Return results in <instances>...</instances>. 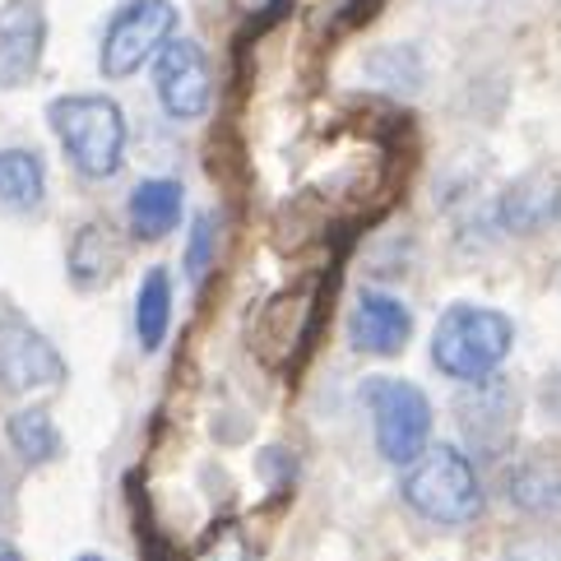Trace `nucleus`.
Instances as JSON below:
<instances>
[{"label": "nucleus", "instance_id": "5701e85b", "mask_svg": "<svg viewBox=\"0 0 561 561\" xmlns=\"http://www.w3.org/2000/svg\"><path fill=\"white\" fill-rule=\"evenodd\" d=\"M0 506H5V478H0Z\"/></svg>", "mask_w": 561, "mask_h": 561}, {"label": "nucleus", "instance_id": "2eb2a0df", "mask_svg": "<svg viewBox=\"0 0 561 561\" xmlns=\"http://www.w3.org/2000/svg\"><path fill=\"white\" fill-rule=\"evenodd\" d=\"M47 199V163L37 149H0V214H33Z\"/></svg>", "mask_w": 561, "mask_h": 561}, {"label": "nucleus", "instance_id": "1a4fd4ad", "mask_svg": "<svg viewBox=\"0 0 561 561\" xmlns=\"http://www.w3.org/2000/svg\"><path fill=\"white\" fill-rule=\"evenodd\" d=\"M47 0H5L0 5V89H24L43 70Z\"/></svg>", "mask_w": 561, "mask_h": 561}, {"label": "nucleus", "instance_id": "dca6fc26", "mask_svg": "<svg viewBox=\"0 0 561 561\" xmlns=\"http://www.w3.org/2000/svg\"><path fill=\"white\" fill-rule=\"evenodd\" d=\"M168 330H172V274L163 265H153V270H145V278H139V293H135L139 348L158 353L168 344Z\"/></svg>", "mask_w": 561, "mask_h": 561}, {"label": "nucleus", "instance_id": "4be33fe9", "mask_svg": "<svg viewBox=\"0 0 561 561\" xmlns=\"http://www.w3.org/2000/svg\"><path fill=\"white\" fill-rule=\"evenodd\" d=\"M75 561H107V557H98V552H79Z\"/></svg>", "mask_w": 561, "mask_h": 561}, {"label": "nucleus", "instance_id": "9d476101", "mask_svg": "<svg viewBox=\"0 0 561 561\" xmlns=\"http://www.w3.org/2000/svg\"><path fill=\"white\" fill-rule=\"evenodd\" d=\"M413 339V307L390 293H363L348 316V344L371 357H399Z\"/></svg>", "mask_w": 561, "mask_h": 561}, {"label": "nucleus", "instance_id": "4468645a", "mask_svg": "<svg viewBox=\"0 0 561 561\" xmlns=\"http://www.w3.org/2000/svg\"><path fill=\"white\" fill-rule=\"evenodd\" d=\"M506 496L534 519H561V450L529 455L506 473Z\"/></svg>", "mask_w": 561, "mask_h": 561}, {"label": "nucleus", "instance_id": "7ed1b4c3", "mask_svg": "<svg viewBox=\"0 0 561 561\" xmlns=\"http://www.w3.org/2000/svg\"><path fill=\"white\" fill-rule=\"evenodd\" d=\"M399 492L432 525H469V519L483 515V483H478L473 459L459 446L423 450L404 473Z\"/></svg>", "mask_w": 561, "mask_h": 561}, {"label": "nucleus", "instance_id": "20e7f679", "mask_svg": "<svg viewBox=\"0 0 561 561\" xmlns=\"http://www.w3.org/2000/svg\"><path fill=\"white\" fill-rule=\"evenodd\" d=\"M363 404L371 409V427H376V450L390 465H413L432 440V404L413 380L399 376H367L363 386Z\"/></svg>", "mask_w": 561, "mask_h": 561}, {"label": "nucleus", "instance_id": "f3484780", "mask_svg": "<svg viewBox=\"0 0 561 561\" xmlns=\"http://www.w3.org/2000/svg\"><path fill=\"white\" fill-rule=\"evenodd\" d=\"M5 440L24 465H51L66 446L61 427H56V417L47 409H14L10 423H5Z\"/></svg>", "mask_w": 561, "mask_h": 561}, {"label": "nucleus", "instance_id": "f03ea898", "mask_svg": "<svg viewBox=\"0 0 561 561\" xmlns=\"http://www.w3.org/2000/svg\"><path fill=\"white\" fill-rule=\"evenodd\" d=\"M515 348V320L496 307L455 302L432 330V363L440 376L483 386L501 371V363Z\"/></svg>", "mask_w": 561, "mask_h": 561}, {"label": "nucleus", "instance_id": "412c9836", "mask_svg": "<svg viewBox=\"0 0 561 561\" xmlns=\"http://www.w3.org/2000/svg\"><path fill=\"white\" fill-rule=\"evenodd\" d=\"M0 561H24V552H19L10 538H0Z\"/></svg>", "mask_w": 561, "mask_h": 561}, {"label": "nucleus", "instance_id": "6ab92c4d", "mask_svg": "<svg viewBox=\"0 0 561 561\" xmlns=\"http://www.w3.org/2000/svg\"><path fill=\"white\" fill-rule=\"evenodd\" d=\"M501 561H561V529H538L515 538Z\"/></svg>", "mask_w": 561, "mask_h": 561}, {"label": "nucleus", "instance_id": "f8f14e48", "mask_svg": "<svg viewBox=\"0 0 561 561\" xmlns=\"http://www.w3.org/2000/svg\"><path fill=\"white\" fill-rule=\"evenodd\" d=\"M561 218V176H552L548 168L525 172L515 186H506V195L496 199V224L506 232H543L548 224Z\"/></svg>", "mask_w": 561, "mask_h": 561}, {"label": "nucleus", "instance_id": "6e6552de", "mask_svg": "<svg viewBox=\"0 0 561 561\" xmlns=\"http://www.w3.org/2000/svg\"><path fill=\"white\" fill-rule=\"evenodd\" d=\"M66 376H70L66 357L43 330H33L19 316L0 320V386L14 394H33L66 386Z\"/></svg>", "mask_w": 561, "mask_h": 561}, {"label": "nucleus", "instance_id": "aec40b11", "mask_svg": "<svg viewBox=\"0 0 561 561\" xmlns=\"http://www.w3.org/2000/svg\"><path fill=\"white\" fill-rule=\"evenodd\" d=\"M380 5H386V0H348V5H344V24H367V19H376Z\"/></svg>", "mask_w": 561, "mask_h": 561}, {"label": "nucleus", "instance_id": "9b49d317", "mask_svg": "<svg viewBox=\"0 0 561 561\" xmlns=\"http://www.w3.org/2000/svg\"><path fill=\"white\" fill-rule=\"evenodd\" d=\"M126 260V242L116 237V228L107 218H84L75 232H70V247H66V274L79 293H98L107 288L116 270Z\"/></svg>", "mask_w": 561, "mask_h": 561}, {"label": "nucleus", "instance_id": "a211bd4d", "mask_svg": "<svg viewBox=\"0 0 561 561\" xmlns=\"http://www.w3.org/2000/svg\"><path fill=\"white\" fill-rule=\"evenodd\" d=\"M214 260H218V218H214V209H199L191 218L186 251H182V270L191 278V288L205 284V274L214 270Z\"/></svg>", "mask_w": 561, "mask_h": 561}, {"label": "nucleus", "instance_id": "f257e3e1", "mask_svg": "<svg viewBox=\"0 0 561 561\" xmlns=\"http://www.w3.org/2000/svg\"><path fill=\"white\" fill-rule=\"evenodd\" d=\"M47 126L70 168L89 182H107L126 163V112L107 93H61L47 103Z\"/></svg>", "mask_w": 561, "mask_h": 561}, {"label": "nucleus", "instance_id": "423d86ee", "mask_svg": "<svg viewBox=\"0 0 561 561\" xmlns=\"http://www.w3.org/2000/svg\"><path fill=\"white\" fill-rule=\"evenodd\" d=\"M325 288H334V278H311L302 288H288L265 302L255 320L251 348L265 357L274 371H284L288 363H297V353L311 344L316 320H320V302H325Z\"/></svg>", "mask_w": 561, "mask_h": 561}, {"label": "nucleus", "instance_id": "ddd939ff", "mask_svg": "<svg viewBox=\"0 0 561 561\" xmlns=\"http://www.w3.org/2000/svg\"><path fill=\"white\" fill-rule=\"evenodd\" d=\"M182 214H186V186L176 176H145L130 191V205H126L130 232L139 242H163L168 232H176Z\"/></svg>", "mask_w": 561, "mask_h": 561}, {"label": "nucleus", "instance_id": "39448f33", "mask_svg": "<svg viewBox=\"0 0 561 561\" xmlns=\"http://www.w3.org/2000/svg\"><path fill=\"white\" fill-rule=\"evenodd\" d=\"M176 24H182V14H176L172 0H126V5L107 19L103 47H98V70H103V79L139 75L172 43Z\"/></svg>", "mask_w": 561, "mask_h": 561}, {"label": "nucleus", "instance_id": "0eeeda50", "mask_svg": "<svg viewBox=\"0 0 561 561\" xmlns=\"http://www.w3.org/2000/svg\"><path fill=\"white\" fill-rule=\"evenodd\" d=\"M153 93L172 122H199L214 107V75L209 56L195 37H172L153 56Z\"/></svg>", "mask_w": 561, "mask_h": 561}]
</instances>
